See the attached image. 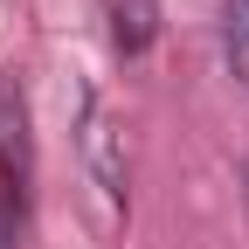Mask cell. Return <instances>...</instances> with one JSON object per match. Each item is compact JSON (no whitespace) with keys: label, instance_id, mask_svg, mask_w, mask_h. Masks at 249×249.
I'll use <instances>...</instances> for the list:
<instances>
[{"label":"cell","instance_id":"5b68a950","mask_svg":"<svg viewBox=\"0 0 249 249\" xmlns=\"http://www.w3.org/2000/svg\"><path fill=\"white\" fill-rule=\"evenodd\" d=\"M7 235H14V214H7V208H0V249H7Z\"/></svg>","mask_w":249,"mask_h":249},{"label":"cell","instance_id":"7a4b0ae2","mask_svg":"<svg viewBox=\"0 0 249 249\" xmlns=\"http://www.w3.org/2000/svg\"><path fill=\"white\" fill-rule=\"evenodd\" d=\"M104 21H111L118 55H145L160 35V0H104Z\"/></svg>","mask_w":249,"mask_h":249},{"label":"cell","instance_id":"3957f363","mask_svg":"<svg viewBox=\"0 0 249 249\" xmlns=\"http://www.w3.org/2000/svg\"><path fill=\"white\" fill-rule=\"evenodd\" d=\"M0 166H28V111H21V90L0 76Z\"/></svg>","mask_w":249,"mask_h":249},{"label":"cell","instance_id":"6da1fadb","mask_svg":"<svg viewBox=\"0 0 249 249\" xmlns=\"http://www.w3.org/2000/svg\"><path fill=\"white\" fill-rule=\"evenodd\" d=\"M83 166H90L97 194H104L111 214H118V208H124V152H118V132H111L104 104H83Z\"/></svg>","mask_w":249,"mask_h":249},{"label":"cell","instance_id":"277c9868","mask_svg":"<svg viewBox=\"0 0 249 249\" xmlns=\"http://www.w3.org/2000/svg\"><path fill=\"white\" fill-rule=\"evenodd\" d=\"M222 62L249 90V0H222Z\"/></svg>","mask_w":249,"mask_h":249}]
</instances>
